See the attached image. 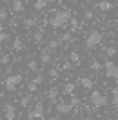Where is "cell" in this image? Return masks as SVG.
Listing matches in <instances>:
<instances>
[{
	"mask_svg": "<svg viewBox=\"0 0 118 120\" xmlns=\"http://www.w3.org/2000/svg\"><path fill=\"white\" fill-rule=\"evenodd\" d=\"M0 9H2V6H0Z\"/></svg>",
	"mask_w": 118,
	"mask_h": 120,
	"instance_id": "42",
	"label": "cell"
},
{
	"mask_svg": "<svg viewBox=\"0 0 118 120\" xmlns=\"http://www.w3.org/2000/svg\"><path fill=\"white\" fill-rule=\"evenodd\" d=\"M49 120H66V118H62V116H51Z\"/></svg>",
	"mask_w": 118,
	"mask_h": 120,
	"instance_id": "36",
	"label": "cell"
},
{
	"mask_svg": "<svg viewBox=\"0 0 118 120\" xmlns=\"http://www.w3.org/2000/svg\"><path fill=\"white\" fill-rule=\"evenodd\" d=\"M91 69H100V64H98V62H96V60H93V62H91Z\"/></svg>",
	"mask_w": 118,
	"mask_h": 120,
	"instance_id": "32",
	"label": "cell"
},
{
	"mask_svg": "<svg viewBox=\"0 0 118 120\" xmlns=\"http://www.w3.org/2000/svg\"><path fill=\"white\" fill-rule=\"evenodd\" d=\"M69 38H71V33H66V35H64V37H62V42H67V40H69Z\"/></svg>",
	"mask_w": 118,
	"mask_h": 120,
	"instance_id": "35",
	"label": "cell"
},
{
	"mask_svg": "<svg viewBox=\"0 0 118 120\" xmlns=\"http://www.w3.org/2000/svg\"><path fill=\"white\" fill-rule=\"evenodd\" d=\"M47 4H49V0H35L33 8L37 9V11H44V9L47 8Z\"/></svg>",
	"mask_w": 118,
	"mask_h": 120,
	"instance_id": "11",
	"label": "cell"
},
{
	"mask_svg": "<svg viewBox=\"0 0 118 120\" xmlns=\"http://www.w3.org/2000/svg\"><path fill=\"white\" fill-rule=\"evenodd\" d=\"M33 82H35V84H38V86H40V84L44 82V76H42V75H37V76H35V78H33Z\"/></svg>",
	"mask_w": 118,
	"mask_h": 120,
	"instance_id": "27",
	"label": "cell"
},
{
	"mask_svg": "<svg viewBox=\"0 0 118 120\" xmlns=\"http://www.w3.org/2000/svg\"><path fill=\"white\" fill-rule=\"evenodd\" d=\"M58 45H60V40H55V38L49 40V49H55V47H58Z\"/></svg>",
	"mask_w": 118,
	"mask_h": 120,
	"instance_id": "26",
	"label": "cell"
},
{
	"mask_svg": "<svg viewBox=\"0 0 118 120\" xmlns=\"http://www.w3.org/2000/svg\"><path fill=\"white\" fill-rule=\"evenodd\" d=\"M84 120H93V118H91V116H87V118H84Z\"/></svg>",
	"mask_w": 118,
	"mask_h": 120,
	"instance_id": "37",
	"label": "cell"
},
{
	"mask_svg": "<svg viewBox=\"0 0 118 120\" xmlns=\"http://www.w3.org/2000/svg\"><path fill=\"white\" fill-rule=\"evenodd\" d=\"M114 27H116V31H118V22H116V26H114Z\"/></svg>",
	"mask_w": 118,
	"mask_h": 120,
	"instance_id": "38",
	"label": "cell"
},
{
	"mask_svg": "<svg viewBox=\"0 0 118 120\" xmlns=\"http://www.w3.org/2000/svg\"><path fill=\"white\" fill-rule=\"evenodd\" d=\"M49 76H51V78H56V76H58V69H49Z\"/></svg>",
	"mask_w": 118,
	"mask_h": 120,
	"instance_id": "30",
	"label": "cell"
},
{
	"mask_svg": "<svg viewBox=\"0 0 118 120\" xmlns=\"http://www.w3.org/2000/svg\"><path fill=\"white\" fill-rule=\"evenodd\" d=\"M105 55H107V56H114V55H116V49H114V47H107V49H105Z\"/></svg>",
	"mask_w": 118,
	"mask_h": 120,
	"instance_id": "25",
	"label": "cell"
},
{
	"mask_svg": "<svg viewBox=\"0 0 118 120\" xmlns=\"http://www.w3.org/2000/svg\"><path fill=\"white\" fill-rule=\"evenodd\" d=\"M42 38H44V33H35V42H42Z\"/></svg>",
	"mask_w": 118,
	"mask_h": 120,
	"instance_id": "28",
	"label": "cell"
},
{
	"mask_svg": "<svg viewBox=\"0 0 118 120\" xmlns=\"http://www.w3.org/2000/svg\"><path fill=\"white\" fill-rule=\"evenodd\" d=\"M22 38L20 37H16L15 38V42H13V49H15V51H20V49H22Z\"/></svg>",
	"mask_w": 118,
	"mask_h": 120,
	"instance_id": "18",
	"label": "cell"
},
{
	"mask_svg": "<svg viewBox=\"0 0 118 120\" xmlns=\"http://www.w3.org/2000/svg\"><path fill=\"white\" fill-rule=\"evenodd\" d=\"M71 2H80V0H71Z\"/></svg>",
	"mask_w": 118,
	"mask_h": 120,
	"instance_id": "40",
	"label": "cell"
},
{
	"mask_svg": "<svg viewBox=\"0 0 118 120\" xmlns=\"http://www.w3.org/2000/svg\"><path fill=\"white\" fill-rule=\"evenodd\" d=\"M80 86L84 87V89H93V80L87 78V76H82L80 78Z\"/></svg>",
	"mask_w": 118,
	"mask_h": 120,
	"instance_id": "12",
	"label": "cell"
},
{
	"mask_svg": "<svg viewBox=\"0 0 118 120\" xmlns=\"http://www.w3.org/2000/svg\"><path fill=\"white\" fill-rule=\"evenodd\" d=\"M62 69H64V71H69V69H71V62H66V64L62 66Z\"/></svg>",
	"mask_w": 118,
	"mask_h": 120,
	"instance_id": "34",
	"label": "cell"
},
{
	"mask_svg": "<svg viewBox=\"0 0 118 120\" xmlns=\"http://www.w3.org/2000/svg\"><path fill=\"white\" fill-rule=\"evenodd\" d=\"M107 102H109L107 97H105L103 93H100L98 89H95L91 93V104H93V107H105Z\"/></svg>",
	"mask_w": 118,
	"mask_h": 120,
	"instance_id": "4",
	"label": "cell"
},
{
	"mask_svg": "<svg viewBox=\"0 0 118 120\" xmlns=\"http://www.w3.org/2000/svg\"><path fill=\"white\" fill-rule=\"evenodd\" d=\"M56 97H58V89H56V87H51V89L47 91V98H49L51 102H56Z\"/></svg>",
	"mask_w": 118,
	"mask_h": 120,
	"instance_id": "14",
	"label": "cell"
},
{
	"mask_svg": "<svg viewBox=\"0 0 118 120\" xmlns=\"http://www.w3.org/2000/svg\"><path fill=\"white\" fill-rule=\"evenodd\" d=\"M9 60H11V56H9V55H4V56L0 58V64H9Z\"/></svg>",
	"mask_w": 118,
	"mask_h": 120,
	"instance_id": "29",
	"label": "cell"
},
{
	"mask_svg": "<svg viewBox=\"0 0 118 120\" xmlns=\"http://www.w3.org/2000/svg\"><path fill=\"white\" fill-rule=\"evenodd\" d=\"M40 58H42V64H49V62H51V53H49V49H45V51H42V55H40Z\"/></svg>",
	"mask_w": 118,
	"mask_h": 120,
	"instance_id": "15",
	"label": "cell"
},
{
	"mask_svg": "<svg viewBox=\"0 0 118 120\" xmlns=\"http://www.w3.org/2000/svg\"><path fill=\"white\" fill-rule=\"evenodd\" d=\"M35 26H37L35 18H26V20H24V27H26V29H31V27H35Z\"/></svg>",
	"mask_w": 118,
	"mask_h": 120,
	"instance_id": "17",
	"label": "cell"
},
{
	"mask_svg": "<svg viewBox=\"0 0 118 120\" xmlns=\"http://www.w3.org/2000/svg\"><path fill=\"white\" fill-rule=\"evenodd\" d=\"M74 105L71 102H56V113L58 115H69Z\"/></svg>",
	"mask_w": 118,
	"mask_h": 120,
	"instance_id": "7",
	"label": "cell"
},
{
	"mask_svg": "<svg viewBox=\"0 0 118 120\" xmlns=\"http://www.w3.org/2000/svg\"><path fill=\"white\" fill-rule=\"evenodd\" d=\"M71 27H78V20H76V18H71Z\"/></svg>",
	"mask_w": 118,
	"mask_h": 120,
	"instance_id": "33",
	"label": "cell"
},
{
	"mask_svg": "<svg viewBox=\"0 0 118 120\" xmlns=\"http://www.w3.org/2000/svg\"><path fill=\"white\" fill-rule=\"evenodd\" d=\"M11 8H13V13H22L24 11V2L22 0H13V2H11Z\"/></svg>",
	"mask_w": 118,
	"mask_h": 120,
	"instance_id": "10",
	"label": "cell"
},
{
	"mask_svg": "<svg viewBox=\"0 0 118 120\" xmlns=\"http://www.w3.org/2000/svg\"><path fill=\"white\" fill-rule=\"evenodd\" d=\"M7 38H9V35H7V33H6V31H0V45L4 44V42H6Z\"/></svg>",
	"mask_w": 118,
	"mask_h": 120,
	"instance_id": "24",
	"label": "cell"
},
{
	"mask_svg": "<svg viewBox=\"0 0 118 120\" xmlns=\"http://www.w3.org/2000/svg\"><path fill=\"white\" fill-rule=\"evenodd\" d=\"M69 62L71 64H80V55L76 51H71V55H69Z\"/></svg>",
	"mask_w": 118,
	"mask_h": 120,
	"instance_id": "16",
	"label": "cell"
},
{
	"mask_svg": "<svg viewBox=\"0 0 118 120\" xmlns=\"http://www.w3.org/2000/svg\"><path fill=\"white\" fill-rule=\"evenodd\" d=\"M44 113H45V105L42 102H37L33 105V109L27 111V118L29 120H40V118H44Z\"/></svg>",
	"mask_w": 118,
	"mask_h": 120,
	"instance_id": "3",
	"label": "cell"
},
{
	"mask_svg": "<svg viewBox=\"0 0 118 120\" xmlns=\"http://www.w3.org/2000/svg\"><path fill=\"white\" fill-rule=\"evenodd\" d=\"M4 118L6 120H15L16 118V107L13 104H6L4 105Z\"/></svg>",
	"mask_w": 118,
	"mask_h": 120,
	"instance_id": "8",
	"label": "cell"
},
{
	"mask_svg": "<svg viewBox=\"0 0 118 120\" xmlns=\"http://www.w3.org/2000/svg\"><path fill=\"white\" fill-rule=\"evenodd\" d=\"M111 102L114 107H118V89H113V98H111Z\"/></svg>",
	"mask_w": 118,
	"mask_h": 120,
	"instance_id": "21",
	"label": "cell"
},
{
	"mask_svg": "<svg viewBox=\"0 0 118 120\" xmlns=\"http://www.w3.org/2000/svg\"><path fill=\"white\" fill-rule=\"evenodd\" d=\"M102 40H103V37H102L100 31L91 29L87 33V37H85V47H87V49H95V47H98V45L102 44Z\"/></svg>",
	"mask_w": 118,
	"mask_h": 120,
	"instance_id": "2",
	"label": "cell"
},
{
	"mask_svg": "<svg viewBox=\"0 0 118 120\" xmlns=\"http://www.w3.org/2000/svg\"><path fill=\"white\" fill-rule=\"evenodd\" d=\"M20 84H22V75H18V73H16V75H9L7 78L4 80V86H6L7 91H15Z\"/></svg>",
	"mask_w": 118,
	"mask_h": 120,
	"instance_id": "5",
	"label": "cell"
},
{
	"mask_svg": "<svg viewBox=\"0 0 118 120\" xmlns=\"http://www.w3.org/2000/svg\"><path fill=\"white\" fill-rule=\"evenodd\" d=\"M37 89H38V84H35L33 80H31V82H27V91H29V93H35Z\"/></svg>",
	"mask_w": 118,
	"mask_h": 120,
	"instance_id": "20",
	"label": "cell"
},
{
	"mask_svg": "<svg viewBox=\"0 0 118 120\" xmlns=\"http://www.w3.org/2000/svg\"><path fill=\"white\" fill-rule=\"evenodd\" d=\"M29 100H31L29 97H22L20 98V105H22V107H27V105H29Z\"/></svg>",
	"mask_w": 118,
	"mask_h": 120,
	"instance_id": "23",
	"label": "cell"
},
{
	"mask_svg": "<svg viewBox=\"0 0 118 120\" xmlns=\"http://www.w3.org/2000/svg\"><path fill=\"white\" fill-rule=\"evenodd\" d=\"M27 69L29 71H38V62L37 60H29L27 62Z\"/></svg>",
	"mask_w": 118,
	"mask_h": 120,
	"instance_id": "19",
	"label": "cell"
},
{
	"mask_svg": "<svg viewBox=\"0 0 118 120\" xmlns=\"http://www.w3.org/2000/svg\"><path fill=\"white\" fill-rule=\"evenodd\" d=\"M84 16H85V20H91L93 18V11H84Z\"/></svg>",
	"mask_w": 118,
	"mask_h": 120,
	"instance_id": "31",
	"label": "cell"
},
{
	"mask_svg": "<svg viewBox=\"0 0 118 120\" xmlns=\"http://www.w3.org/2000/svg\"><path fill=\"white\" fill-rule=\"evenodd\" d=\"M0 73H2V68H0Z\"/></svg>",
	"mask_w": 118,
	"mask_h": 120,
	"instance_id": "41",
	"label": "cell"
},
{
	"mask_svg": "<svg viewBox=\"0 0 118 120\" xmlns=\"http://www.w3.org/2000/svg\"><path fill=\"white\" fill-rule=\"evenodd\" d=\"M7 20V9H0V22H6Z\"/></svg>",
	"mask_w": 118,
	"mask_h": 120,
	"instance_id": "22",
	"label": "cell"
},
{
	"mask_svg": "<svg viewBox=\"0 0 118 120\" xmlns=\"http://www.w3.org/2000/svg\"><path fill=\"white\" fill-rule=\"evenodd\" d=\"M105 120H114V118H111V116H109V118H105Z\"/></svg>",
	"mask_w": 118,
	"mask_h": 120,
	"instance_id": "39",
	"label": "cell"
},
{
	"mask_svg": "<svg viewBox=\"0 0 118 120\" xmlns=\"http://www.w3.org/2000/svg\"><path fill=\"white\" fill-rule=\"evenodd\" d=\"M103 71H105V76L107 78H118V64H114L113 60H107L103 64Z\"/></svg>",
	"mask_w": 118,
	"mask_h": 120,
	"instance_id": "6",
	"label": "cell"
},
{
	"mask_svg": "<svg viewBox=\"0 0 118 120\" xmlns=\"http://www.w3.org/2000/svg\"><path fill=\"white\" fill-rule=\"evenodd\" d=\"M113 8H114V6H113V2H109V0H100V2H98V9L103 11V13L111 11Z\"/></svg>",
	"mask_w": 118,
	"mask_h": 120,
	"instance_id": "9",
	"label": "cell"
},
{
	"mask_svg": "<svg viewBox=\"0 0 118 120\" xmlns=\"http://www.w3.org/2000/svg\"><path fill=\"white\" fill-rule=\"evenodd\" d=\"M71 11L69 9H60L56 11L55 15L49 18V26H51L53 29H62V27H66L67 22H71Z\"/></svg>",
	"mask_w": 118,
	"mask_h": 120,
	"instance_id": "1",
	"label": "cell"
},
{
	"mask_svg": "<svg viewBox=\"0 0 118 120\" xmlns=\"http://www.w3.org/2000/svg\"><path fill=\"white\" fill-rule=\"evenodd\" d=\"M74 89H76V86H74L73 82H67L66 86H64V95H71V97H73Z\"/></svg>",
	"mask_w": 118,
	"mask_h": 120,
	"instance_id": "13",
	"label": "cell"
}]
</instances>
